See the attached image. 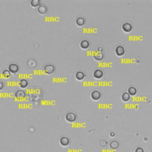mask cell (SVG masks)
<instances>
[{"label": "cell", "mask_w": 152, "mask_h": 152, "mask_svg": "<svg viewBox=\"0 0 152 152\" xmlns=\"http://www.w3.org/2000/svg\"><path fill=\"white\" fill-rule=\"evenodd\" d=\"M38 11L40 14H45L48 11V8L45 5H41L38 8Z\"/></svg>", "instance_id": "8fae6325"}, {"label": "cell", "mask_w": 152, "mask_h": 152, "mask_svg": "<svg viewBox=\"0 0 152 152\" xmlns=\"http://www.w3.org/2000/svg\"><path fill=\"white\" fill-rule=\"evenodd\" d=\"M104 54L100 52H97L94 55V58H95L96 61H102V59H104Z\"/></svg>", "instance_id": "9a60e30c"}, {"label": "cell", "mask_w": 152, "mask_h": 152, "mask_svg": "<svg viewBox=\"0 0 152 152\" xmlns=\"http://www.w3.org/2000/svg\"><path fill=\"white\" fill-rule=\"evenodd\" d=\"M128 93L130 94V96H135L137 93V89L134 87H130V88L128 89Z\"/></svg>", "instance_id": "e0dca14e"}, {"label": "cell", "mask_w": 152, "mask_h": 152, "mask_svg": "<svg viewBox=\"0 0 152 152\" xmlns=\"http://www.w3.org/2000/svg\"><path fill=\"white\" fill-rule=\"evenodd\" d=\"M115 54H116L118 57H121L124 55L125 54V49L123 46H118L115 49Z\"/></svg>", "instance_id": "8992f818"}, {"label": "cell", "mask_w": 152, "mask_h": 152, "mask_svg": "<svg viewBox=\"0 0 152 152\" xmlns=\"http://www.w3.org/2000/svg\"><path fill=\"white\" fill-rule=\"evenodd\" d=\"M80 47L82 49H86L89 48V46H90V43L89 42L87 41L86 39H84L81 42H80Z\"/></svg>", "instance_id": "5bb4252c"}, {"label": "cell", "mask_w": 152, "mask_h": 152, "mask_svg": "<svg viewBox=\"0 0 152 152\" xmlns=\"http://www.w3.org/2000/svg\"><path fill=\"white\" fill-rule=\"evenodd\" d=\"M65 118L67 122L70 123H73L77 120V115L73 112H69L65 115Z\"/></svg>", "instance_id": "7a4b0ae2"}, {"label": "cell", "mask_w": 152, "mask_h": 152, "mask_svg": "<svg viewBox=\"0 0 152 152\" xmlns=\"http://www.w3.org/2000/svg\"><path fill=\"white\" fill-rule=\"evenodd\" d=\"M70 143V140L69 138L67 136H63L59 139V144L64 147L69 146Z\"/></svg>", "instance_id": "277c9868"}, {"label": "cell", "mask_w": 152, "mask_h": 152, "mask_svg": "<svg viewBox=\"0 0 152 152\" xmlns=\"http://www.w3.org/2000/svg\"><path fill=\"white\" fill-rule=\"evenodd\" d=\"M122 100H123L124 102H128V101L130 99V95L128 92H125L124 93L123 95H122L121 96Z\"/></svg>", "instance_id": "2e32d148"}, {"label": "cell", "mask_w": 152, "mask_h": 152, "mask_svg": "<svg viewBox=\"0 0 152 152\" xmlns=\"http://www.w3.org/2000/svg\"><path fill=\"white\" fill-rule=\"evenodd\" d=\"M75 77H76V78L78 81H81L82 80H83L85 77V74L83 71H77L76 73V75H75Z\"/></svg>", "instance_id": "4fadbf2b"}, {"label": "cell", "mask_w": 152, "mask_h": 152, "mask_svg": "<svg viewBox=\"0 0 152 152\" xmlns=\"http://www.w3.org/2000/svg\"><path fill=\"white\" fill-rule=\"evenodd\" d=\"M102 50H103V49L102 48H101V47H99V48H98V52H102Z\"/></svg>", "instance_id": "7402d4cb"}, {"label": "cell", "mask_w": 152, "mask_h": 152, "mask_svg": "<svg viewBox=\"0 0 152 152\" xmlns=\"http://www.w3.org/2000/svg\"><path fill=\"white\" fill-rule=\"evenodd\" d=\"M86 23V20L84 17L80 16L77 18L76 20V23L77 24V26H78V27H82L85 25Z\"/></svg>", "instance_id": "30bf717a"}, {"label": "cell", "mask_w": 152, "mask_h": 152, "mask_svg": "<svg viewBox=\"0 0 152 152\" xmlns=\"http://www.w3.org/2000/svg\"><path fill=\"white\" fill-rule=\"evenodd\" d=\"M91 97L94 100H99L101 98V93L99 90H94L91 93Z\"/></svg>", "instance_id": "5b68a950"}, {"label": "cell", "mask_w": 152, "mask_h": 152, "mask_svg": "<svg viewBox=\"0 0 152 152\" xmlns=\"http://www.w3.org/2000/svg\"><path fill=\"white\" fill-rule=\"evenodd\" d=\"M11 73L10 72V71L8 70H5L3 71V76L5 78H8L10 77V76H11Z\"/></svg>", "instance_id": "d6986e66"}, {"label": "cell", "mask_w": 152, "mask_h": 152, "mask_svg": "<svg viewBox=\"0 0 152 152\" xmlns=\"http://www.w3.org/2000/svg\"><path fill=\"white\" fill-rule=\"evenodd\" d=\"M18 85L19 86V87H21L22 89H25L29 85V82L25 78H22L21 79L20 81H19L18 83Z\"/></svg>", "instance_id": "9c48e42d"}, {"label": "cell", "mask_w": 152, "mask_h": 152, "mask_svg": "<svg viewBox=\"0 0 152 152\" xmlns=\"http://www.w3.org/2000/svg\"><path fill=\"white\" fill-rule=\"evenodd\" d=\"M4 87V84L3 82L0 81V91L2 90Z\"/></svg>", "instance_id": "44dd1931"}, {"label": "cell", "mask_w": 152, "mask_h": 152, "mask_svg": "<svg viewBox=\"0 0 152 152\" xmlns=\"http://www.w3.org/2000/svg\"><path fill=\"white\" fill-rule=\"evenodd\" d=\"M104 76V72L100 69H97L94 71L93 77L97 79H100Z\"/></svg>", "instance_id": "ba28073f"}, {"label": "cell", "mask_w": 152, "mask_h": 152, "mask_svg": "<svg viewBox=\"0 0 152 152\" xmlns=\"http://www.w3.org/2000/svg\"><path fill=\"white\" fill-rule=\"evenodd\" d=\"M25 92H24V91L22 90H18L17 92H15V97H16L17 99H19V100L23 99L24 97H25Z\"/></svg>", "instance_id": "52a82bcc"}, {"label": "cell", "mask_w": 152, "mask_h": 152, "mask_svg": "<svg viewBox=\"0 0 152 152\" xmlns=\"http://www.w3.org/2000/svg\"><path fill=\"white\" fill-rule=\"evenodd\" d=\"M123 29L125 32L129 33L132 30V26L131 24L129 23H125L123 25Z\"/></svg>", "instance_id": "7c38bea8"}, {"label": "cell", "mask_w": 152, "mask_h": 152, "mask_svg": "<svg viewBox=\"0 0 152 152\" xmlns=\"http://www.w3.org/2000/svg\"><path fill=\"white\" fill-rule=\"evenodd\" d=\"M135 152H144V149L141 147H138L136 149Z\"/></svg>", "instance_id": "ffe728a7"}, {"label": "cell", "mask_w": 152, "mask_h": 152, "mask_svg": "<svg viewBox=\"0 0 152 152\" xmlns=\"http://www.w3.org/2000/svg\"><path fill=\"white\" fill-rule=\"evenodd\" d=\"M30 6L33 7H38L41 6V1L39 0H32L30 1Z\"/></svg>", "instance_id": "ac0fdd59"}, {"label": "cell", "mask_w": 152, "mask_h": 152, "mask_svg": "<svg viewBox=\"0 0 152 152\" xmlns=\"http://www.w3.org/2000/svg\"><path fill=\"white\" fill-rule=\"evenodd\" d=\"M55 67L52 64H47L43 68V71L47 75H51L55 72Z\"/></svg>", "instance_id": "6da1fadb"}, {"label": "cell", "mask_w": 152, "mask_h": 152, "mask_svg": "<svg viewBox=\"0 0 152 152\" xmlns=\"http://www.w3.org/2000/svg\"><path fill=\"white\" fill-rule=\"evenodd\" d=\"M19 66L18 64L16 63H11L8 65V70L10 71V72L12 73V74H15L17 73L19 71Z\"/></svg>", "instance_id": "3957f363"}]
</instances>
